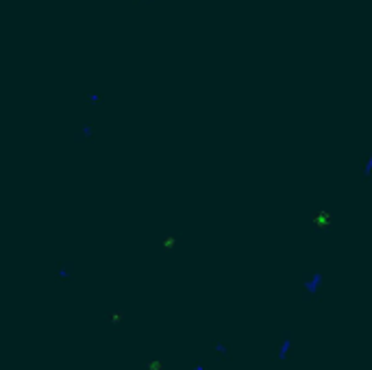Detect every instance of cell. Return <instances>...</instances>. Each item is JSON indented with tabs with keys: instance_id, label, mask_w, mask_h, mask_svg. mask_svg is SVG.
<instances>
[{
	"instance_id": "8992f818",
	"label": "cell",
	"mask_w": 372,
	"mask_h": 370,
	"mask_svg": "<svg viewBox=\"0 0 372 370\" xmlns=\"http://www.w3.org/2000/svg\"><path fill=\"white\" fill-rule=\"evenodd\" d=\"M131 3H133V5H150L152 0H131Z\"/></svg>"
},
{
	"instance_id": "277c9868",
	"label": "cell",
	"mask_w": 372,
	"mask_h": 370,
	"mask_svg": "<svg viewBox=\"0 0 372 370\" xmlns=\"http://www.w3.org/2000/svg\"><path fill=\"white\" fill-rule=\"evenodd\" d=\"M83 98H85V103H90V105H100L102 103V96L96 92V89H85Z\"/></svg>"
},
{
	"instance_id": "6da1fadb",
	"label": "cell",
	"mask_w": 372,
	"mask_h": 370,
	"mask_svg": "<svg viewBox=\"0 0 372 370\" xmlns=\"http://www.w3.org/2000/svg\"><path fill=\"white\" fill-rule=\"evenodd\" d=\"M320 281H322V275L320 273L305 275L303 277V292L307 296H316L318 294V287H320Z\"/></svg>"
},
{
	"instance_id": "5b68a950",
	"label": "cell",
	"mask_w": 372,
	"mask_h": 370,
	"mask_svg": "<svg viewBox=\"0 0 372 370\" xmlns=\"http://www.w3.org/2000/svg\"><path fill=\"white\" fill-rule=\"evenodd\" d=\"M370 172H372V155L368 157V168H366V175H363V181L368 179V175H370Z\"/></svg>"
},
{
	"instance_id": "3957f363",
	"label": "cell",
	"mask_w": 372,
	"mask_h": 370,
	"mask_svg": "<svg viewBox=\"0 0 372 370\" xmlns=\"http://www.w3.org/2000/svg\"><path fill=\"white\" fill-rule=\"evenodd\" d=\"M289 353H292V333H287L285 340H283L281 349H279V359H281V361L289 359Z\"/></svg>"
},
{
	"instance_id": "7a4b0ae2",
	"label": "cell",
	"mask_w": 372,
	"mask_h": 370,
	"mask_svg": "<svg viewBox=\"0 0 372 370\" xmlns=\"http://www.w3.org/2000/svg\"><path fill=\"white\" fill-rule=\"evenodd\" d=\"M76 133H78V135H76V142H83V139H92L94 133H96V125H94V122H81Z\"/></svg>"
}]
</instances>
